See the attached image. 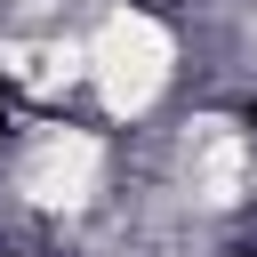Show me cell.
I'll return each instance as SVG.
<instances>
[{
    "mask_svg": "<svg viewBox=\"0 0 257 257\" xmlns=\"http://www.w3.org/2000/svg\"><path fill=\"white\" fill-rule=\"evenodd\" d=\"M80 48H88V80H96V96H104L112 120H137V112L169 88V72H177V40H169V24L145 16V8H112Z\"/></svg>",
    "mask_w": 257,
    "mask_h": 257,
    "instance_id": "1",
    "label": "cell"
},
{
    "mask_svg": "<svg viewBox=\"0 0 257 257\" xmlns=\"http://www.w3.org/2000/svg\"><path fill=\"white\" fill-rule=\"evenodd\" d=\"M96 177H104V145L88 137V128H48L32 153H24V201H40V209H80L88 193H96Z\"/></svg>",
    "mask_w": 257,
    "mask_h": 257,
    "instance_id": "2",
    "label": "cell"
}]
</instances>
